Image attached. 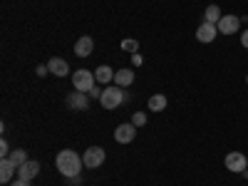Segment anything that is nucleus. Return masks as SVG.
<instances>
[{"mask_svg":"<svg viewBox=\"0 0 248 186\" xmlns=\"http://www.w3.org/2000/svg\"><path fill=\"white\" fill-rule=\"evenodd\" d=\"M216 28H218V35H236L241 30V17L238 15H223Z\"/></svg>","mask_w":248,"mask_h":186,"instance_id":"nucleus-6","label":"nucleus"},{"mask_svg":"<svg viewBox=\"0 0 248 186\" xmlns=\"http://www.w3.org/2000/svg\"><path fill=\"white\" fill-rule=\"evenodd\" d=\"M8 186H30V181H25V179H20V176H15Z\"/></svg>","mask_w":248,"mask_h":186,"instance_id":"nucleus-24","label":"nucleus"},{"mask_svg":"<svg viewBox=\"0 0 248 186\" xmlns=\"http://www.w3.org/2000/svg\"><path fill=\"white\" fill-rule=\"evenodd\" d=\"M147 105H149L152 112H164V109H167V105H169V99H167V94H152Z\"/></svg>","mask_w":248,"mask_h":186,"instance_id":"nucleus-16","label":"nucleus"},{"mask_svg":"<svg viewBox=\"0 0 248 186\" xmlns=\"http://www.w3.org/2000/svg\"><path fill=\"white\" fill-rule=\"evenodd\" d=\"M94 72H90V70H75V75H72V87L77 90V92H90L92 87H94Z\"/></svg>","mask_w":248,"mask_h":186,"instance_id":"nucleus-3","label":"nucleus"},{"mask_svg":"<svg viewBox=\"0 0 248 186\" xmlns=\"http://www.w3.org/2000/svg\"><path fill=\"white\" fill-rule=\"evenodd\" d=\"M134 137H137V127H134L132 122L119 124V127L114 129V139H117L119 144H132V141H134Z\"/></svg>","mask_w":248,"mask_h":186,"instance_id":"nucleus-9","label":"nucleus"},{"mask_svg":"<svg viewBox=\"0 0 248 186\" xmlns=\"http://www.w3.org/2000/svg\"><path fill=\"white\" fill-rule=\"evenodd\" d=\"M35 72H37V77H47V75H50V67H47V65H37Z\"/></svg>","mask_w":248,"mask_h":186,"instance_id":"nucleus-23","label":"nucleus"},{"mask_svg":"<svg viewBox=\"0 0 248 186\" xmlns=\"http://www.w3.org/2000/svg\"><path fill=\"white\" fill-rule=\"evenodd\" d=\"M94 52V40L90 35H82L77 43H75V55L77 57H90Z\"/></svg>","mask_w":248,"mask_h":186,"instance_id":"nucleus-10","label":"nucleus"},{"mask_svg":"<svg viewBox=\"0 0 248 186\" xmlns=\"http://www.w3.org/2000/svg\"><path fill=\"white\" fill-rule=\"evenodd\" d=\"M37 174H40V164H37L35 159H28L23 167H17V176L25 179V181H32Z\"/></svg>","mask_w":248,"mask_h":186,"instance_id":"nucleus-11","label":"nucleus"},{"mask_svg":"<svg viewBox=\"0 0 248 186\" xmlns=\"http://www.w3.org/2000/svg\"><path fill=\"white\" fill-rule=\"evenodd\" d=\"M132 65H134V67H141V65H144V57H141V55H132Z\"/></svg>","mask_w":248,"mask_h":186,"instance_id":"nucleus-25","label":"nucleus"},{"mask_svg":"<svg viewBox=\"0 0 248 186\" xmlns=\"http://www.w3.org/2000/svg\"><path fill=\"white\" fill-rule=\"evenodd\" d=\"M114 85H117V87H129V85H134V70H129V67L117 70V72H114Z\"/></svg>","mask_w":248,"mask_h":186,"instance_id":"nucleus-14","label":"nucleus"},{"mask_svg":"<svg viewBox=\"0 0 248 186\" xmlns=\"http://www.w3.org/2000/svg\"><path fill=\"white\" fill-rule=\"evenodd\" d=\"M246 85H248V75H246Z\"/></svg>","mask_w":248,"mask_h":186,"instance_id":"nucleus-27","label":"nucleus"},{"mask_svg":"<svg viewBox=\"0 0 248 186\" xmlns=\"http://www.w3.org/2000/svg\"><path fill=\"white\" fill-rule=\"evenodd\" d=\"M102 92H105V90H102V87H97V85H94V87H92V90H90L87 94H90V99H99V97H102Z\"/></svg>","mask_w":248,"mask_h":186,"instance_id":"nucleus-22","label":"nucleus"},{"mask_svg":"<svg viewBox=\"0 0 248 186\" xmlns=\"http://www.w3.org/2000/svg\"><path fill=\"white\" fill-rule=\"evenodd\" d=\"M99 102H102V107H105V109H117V107H122L124 102H127V92H124V87L109 85V87H105Z\"/></svg>","mask_w":248,"mask_h":186,"instance_id":"nucleus-2","label":"nucleus"},{"mask_svg":"<svg viewBox=\"0 0 248 186\" xmlns=\"http://www.w3.org/2000/svg\"><path fill=\"white\" fill-rule=\"evenodd\" d=\"M47 67H50V75H55V77H67L70 75V65H67V60H62V57H52L47 62Z\"/></svg>","mask_w":248,"mask_h":186,"instance_id":"nucleus-12","label":"nucleus"},{"mask_svg":"<svg viewBox=\"0 0 248 186\" xmlns=\"http://www.w3.org/2000/svg\"><path fill=\"white\" fill-rule=\"evenodd\" d=\"M223 17V13H221V8L218 5H209L203 10V20L206 23H214V25H218V20Z\"/></svg>","mask_w":248,"mask_h":186,"instance_id":"nucleus-17","label":"nucleus"},{"mask_svg":"<svg viewBox=\"0 0 248 186\" xmlns=\"http://www.w3.org/2000/svg\"><path fill=\"white\" fill-rule=\"evenodd\" d=\"M216 37H218V28L214 23H206V20H203V23L196 28V40H199V43H203V45L214 43Z\"/></svg>","mask_w":248,"mask_h":186,"instance_id":"nucleus-7","label":"nucleus"},{"mask_svg":"<svg viewBox=\"0 0 248 186\" xmlns=\"http://www.w3.org/2000/svg\"><path fill=\"white\" fill-rule=\"evenodd\" d=\"M94 79H97V85H112L114 82V70L107 67V65H99L94 70Z\"/></svg>","mask_w":248,"mask_h":186,"instance_id":"nucleus-15","label":"nucleus"},{"mask_svg":"<svg viewBox=\"0 0 248 186\" xmlns=\"http://www.w3.org/2000/svg\"><path fill=\"white\" fill-rule=\"evenodd\" d=\"M13 176H17V167H15L10 159H0V181L10 184Z\"/></svg>","mask_w":248,"mask_h":186,"instance_id":"nucleus-13","label":"nucleus"},{"mask_svg":"<svg viewBox=\"0 0 248 186\" xmlns=\"http://www.w3.org/2000/svg\"><path fill=\"white\" fill-rule=\"evenodd\" d=\"M223 164H226V169L233 171V174L248 171V156L241 154V152H229V154H226V159H223Z\"/></svg>","mask_w":248,"mask_h":186,"instance_id":"nucleus-4","label":"nucleus"},{"mask_svg":"<svg viewBox=\"0 0 248 186\" xmlns=\"http://www.w3.org/2000/svg\"><path fill=\"white\" fill-rule=\"evenodd\" d=\"M122 50L129 52V55H137L139 52V43H137V40H132V37H127V40H122Z\"/></svg>","mask_w":248,"mask_h":186,"instance_id":"nucleus-19","label":"nucleus"},{"mask_svg":"<svg viewBox=\"0 0 248 186\" xmlns=\"http://www.w3.org/2000/svg\"><path fill=\"white\" fill-rule=\"evenodd\" d=\"M241 45L248 50V30H243V32H241Z\"/></svg>","mask_w":248,"mask_h":186,"instance_id":"nucleus-26","label":"nucleus"},{"mask_svg":"<svg viewBox=\"0 0 248 186\" xmlns=\"http://www.w3.org/2000/svg\"><path fill=\"white\" fill-rule=\"evenodd\" d=\"M67 107L70 109H79V112H85V109H90V94L87 92H77V90H72V94H67Z\"/></svg>","mask_w":248,"mask_h":186,"instance_id":"nucleus-8","label":"nucleus"},{"mask_svg":"<svg viewBox=\"0 0 248 186\" xmlns=\"http://www.w3.org/2000/svg\"><path fill=\"white\" fill-rule=\"evenodd\" d=\"M8 159L15 164V167H23V164L28 161V152H25V149H13Z\"/></svg>","mask_w":248,"mask_h":186,"instance_id":"nucleus-18","label":"nucleus"},{"mask_svg":"<svg viewBox=\"0 0 248 186\" xmlns=\"http://www.w3.org/2000/svg\"><path fill=\"white\" fill-rule=\"evenodd\" d=\"M132 124H134L137 129L144 127V124H147V114H144V112H134V114H132Z\"/></svg>","mask_w":248,"mask_h":186,"instance_id":"nucleus-20","label":"nucleus"},{"mask_svg":"<svg viewBox=\"0 0 248 186\" xmlns=\"http://www.w3.org/2000/svg\"><path fill=\"white\" fill-rule=\"evenodd\" d=\"M10 156V147H8V141L3 139V141H0V159H8Z\"/></svg>","mask_w":248,"mask_h":186,"instance_id":"nucleus-21","label":"nucleus"},{"mask_svg":"<svg viewBox=\"0 0 248 186\" xmlns=\"http://www.w3.org/2000/svg\"><path fill=\"white\" fill-rule=\"evenodd\" d=\"M105 149L102 147H90L85 154H82V161H85V167L87 169H97V167H102L105 164Z\"/></svg>","mask_w":248,"mask_h":186,"instance_id":"nucleus-5","label":"nucleus"},{"mask_svg":"<svg viewBox=\"0 0 248 186\" xmlns=\"http://www.w3.org/2000/svg\"><path fill=\"white\" fill-rule=\"evenodd\" d=\"M55 167H57V171L65 176V179H72V176H79L82 167H85V161H82V156H79L77 152L62 149V152L57 154V159H55Z\"/></svg>","mask_w":248,"mask_h":186,"instance_id":"nucleus-1","label":"nucleus"}]
</instances>
